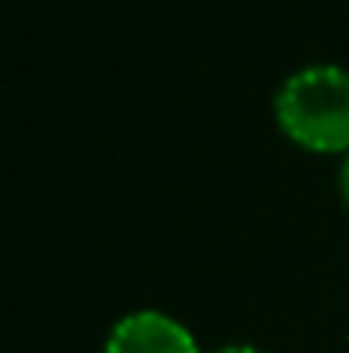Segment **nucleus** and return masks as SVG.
Wrapping results in <instances>:
<instances>
[{
  "instance_id": "nucleus-3",
  "label": "nucleus",
  "mask_w": 349,
  "mask_h": 353,
  "mask_svg": "<svg viewBox=\"0 0 349 353\" xmlns=\"http://www.w3.org/2000/svg\"><path fill=\"white\" fill-rule=\"evenodd\" d=\"M339 189H343V199H346V206H349V151H346V158H343V168H339Z\"/></svg>"
},
{
  "instance_id": "nucleus-4",
  "label": "nucleus",
  "mask_w": 349,
  "mask_h": 353,
  "mask_svg": "<svg viewBox=\"0 0 349 353\" xmlns=\"http://www.w3.org/2000/svg\"><path fill=\"white\" fill-rule=\"evenodd\" d=\"M220 353H260V350H253V347H226V350H220Z\"/></svg>"
},
{
  "instance_id": "nucleus-1",
  "label": "nucleus",
  "mask_w": 349,
  "mask_h": 353,
  "mask_svg": "<svg viewBox=\"0 0 349 353\" xmlns=\"http://www.w3.org/2000/svg\"><path fill=\"white\" fill-rule=\"evenodd\" d=\"M281 130L308 151H349V72L308 65L291 72L274 100Z\"/></svg>"
},
{
  "instance_id": "nucleus-2",
  "label": "nucleus",
  "mask_w": 349,
  "mask_h": 353,
  "mask_svg": "<svg viewBox=\"0 0 349 353\" xmlns=\"http://www.w3.org/2000/svg\"><path fill=\"white\" fill-rule=\"evenodd\" d=\"M103 353H199L192 333L165 312L140 309L116 323Z\"/></svg>"
}]
</instances>
